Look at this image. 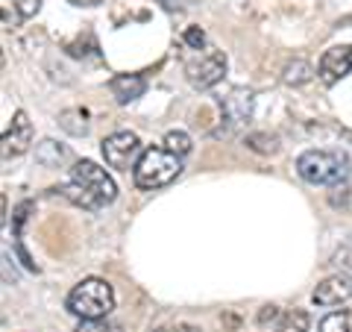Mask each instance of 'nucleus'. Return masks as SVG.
Wrapping results in <instances>:
<instances>
[{
	"label": "nucleus",
	"instance_id": "nucleus-1",
	"mask_svg": "<svg viewBox=\"0 0 352 332\" xmlns=\"http://www.w3.org/2000/svg\"><path fill=\"white\" fill-rule=\"evenodd\" d=\"M296 174L311 185H346L352 176V159L344 150H305L296 159Z\"/></svg>",
	"mask_w": 352,
	"mask_h": 332
},
{
	"label": "nucleus",
	"instance_id": "nucleus-2",
	"mask_svg": "<svg viewBox=\"0 0 352 332\" xmlns=\"http://www.w3.org/2000/svg\"><path fill=\"white\" fill-rule=\"evenodd\" d=\"M112 309H115V291L100 276H88V280L76 282L68 294V312L80 320H103L112 315Z\"/></svg>",
	"mask_w": 352,
	"mask_h": 332
},
{
	"label": "nucleus",
	"instance_id": "nucleus-3",
	"mask_svg": "<svg viewBox=\"0 0 352 332\" xmlns=\"http://www.w3.org/2000/svg\"><path fill=\"white\" fill-rule=\"evenodd\" d=\"M179 174H182L179 156H173V153L164 150V147H147L144 153H141L138 165L132 168V180H135L138 188L153 191V188L170 185Z\"/></svg>",
	"mask_w": 352,
	"mask_h": 332
},
{
	"label": "nucleus",
	"instance_id": "nucleus-4",
	"mask_svg": "<svg viewBox=\"0 0 352 332\" xmlns=\"http://www.w3.org/2000/svg\"><path fill=\"white\" fill-rule=\"evenodd\" d=\"M100 150H103V159H106L109 168H118V171L135 168L138 159H141V153H144L138 136H135V132H129V129H120V132L106 136L100 141Z\"/></svg>",
	"mask_w": 352,
	"mask_h": 332
},
{
	"label": "nucleus",
	"instance_id": "nucleus-5",
	"mask_svg": "<svg viewBox=\"0 0 352 332\" xmlns=\"http://www.w3.org/2000/svg\"><path fill=\"white\" fill-rule=\"evenodd\" d=\"M71 183L88 188V191H91L103 206H106V203H112L115 197H118V185H115V180L106 174V168L94 165L91 159H82V162H76V165H74V168H71Z\"/></svg>",
	"mask_w": 352,
	"mask_h": 332
},
{
	"label": "nucleus",
	"instance_id": "nucleus-6",
	"mask_svg": "<svg viewBox=\"0 0 352 332\" xmlns=\"http://www.w3.org/2000/svg\"><path fill=\"white\" fill-rule=\"evenodd\" d=\"M185 74H188V83L194 88H200V92H206V88L217 85L220 80H223L226 74V56L220 50H208L206 56L194 59L185 65Z\"/></svg>",
	"mask_w": 352,
	"mask_h": 332
},
{
	"label": "nucleus",
	"instance_id": "nucleus-7",
	"mask_svg": "<svg viewBox=\"0 0 352 332\" xmlns=\"http://www.w3.org/2000/svg\"><path fill=\"white\" fill-rule=\"evenodd\" d=\"M346 74H352V44H338V48H329L320 65H317V76L326 85H335L338 80H344Z\"/></svg>",
	"mask_w": 352,
	"mask_h": 332
},
{
	"label": "nucleus",
	"instance_id": "nucleus-8",
	"mask_svg": "<svg viewBox=\"0 0 352 332\" xmlns=\"http://www.w3.org/2000/svg\"><path fill=\"white\" fill-rule=\"evenodd\" d=\"M32 145V124L24 109H18L12 115V124L6 127L3 132V159L9 156H21V153H27Z\"/></svg>",
	"mask_w": 352,
	"mask_h": 332
},
{
	"label": "nucleus",
	"instance_id": "nucleus-9",
	"mask_svg": "<svg viewBox=\"0 0 352 332\" xmlns=\"http://www.w3.org/2000/svg\"><path fill=\"white\" fill-rule=\"evenodd\" d=\"M349 297H352V280L344 273H335V276H326V280L317 285L311 300L317 306H340V303H346Z\"/></svg>",
	"mask_w": 352,
	"mask_h": 332
},
{
	"label": "nucleus",
	"instance_id": "nucleus-10",
	"mask_svg": "<svg viewBox=\"0 0 352 332\" xmlns=\"http://www.w3.org/2000/svg\"><path fill=\"white\" fill-rule=\"evenodd\" d=\"M252 103H256L252 92H247V88H232L226 101L220 103V109H223V118L235 127V124H244V121L252 115Z\"/></svg>",
	"mask_w": 352,
	"mask_h": 332
},
{
	"label": "nucleus",
	"instance_id": "nucleus-11",
	"mask_svg": "<svg viewBox=\"0 0 352 332\" xmlns=\"http://www.w3.org/2000/svg\"><path fill=\"white\" fill-rule=\"evenodd\" d=\"M109 88H112L115 101H118L120 106H126V103L138 101V97L147 92V80H144L141 74H118V76H112Z\"/></svg>",
	"mask_w": 352,
	"mask_h": 332
},
{
	"label": "nucleus",
	"instance_id": "nucleus-12",
	"mask_svg": "<svg viewBox=\"0 0 352 332\" xmlns=\"http://www.w3.org/2000/svg\"><path fill=\"white\" fill-rule=\"evenodd\" d=\"M65 159H68V150H65L59 141H53V138H44L41 145L36 147V162L44 165V168H59Z\"/></svg>",
	"mask_w": 352,
	"mask_h": 332
},
{
	"label": "nucleus",
	"instance_id": "nucleus-13",
	"mask_svg": "<svg viewBox=\"0 0 352 332\" xmlns=\"http://www.w3.org/2000/svg\"><path fill=\"white\" fill-rule=\"evenodd\" d=\"M62 194L68 197V200L74 203V206H80V209H85V212H97V209H103V203L97 200V197L88 191V188H82V185H76V183H68L62 188Z\"/></svg>",
	"mask_w": 352,
	"mask_h": 332
},
{
	"label": "nucleus",
	"instance_id": "nucleus-14",
	"mask_svg": "<svg viewBox=\"0 0 352 332\" xmlns=\"http://www.w3.org/2000/svg\"><path fill=\"white\" fill-rule=\"evenodd\" d=\"M311 76H314V68L305 59H291L282 68V83L285 85H305Z\"/></svg>",
	"mask_w": 352,
	"mask_h": 332
},
{
	"label": "nucleus",
	"instance_id": "nucleus-15",
	"mask_svg": "<svg viewBox=\"0 0 352 332\" xmlns=\"http://www.w3.org/2000/svg\"><path fill=\"white\" fill-rule=\"evenodd\" d=\"M59 127L71 136H85L88 132V112L85 109H65L59 115Z\"/></svg>",
	"mask_w": 352,
	"mask_h": 332
},
{
	"label": "nucleus",
	"instance_id": "nucleus-16",
	"mask_svg": "<svg viewBox=\"0 0 352 332\" xmlns=\"http://www.w3.org/2000/svg\"><path fill=\"white\" fill-rule=\"evenodd\" d=\"M308 326H311L308 312H302V309H288V312H282L276 332H308Z\"/></svg>",
	"mask_w": 352,
	"mask_h": 332
},
{
	"label": "nucleus",
	"instance_id": "nucleus-17",
	"mask_svg": "<svg viewBox=\"0 0 352 332\" xmlns=\"http://www.w3.org/2000/svg\"><path fill=\"white\" fill-rule=\"evenodd\" d=\"M244 145L250 150L261 153V156H273V153L279 150V138L276 136H267V132H250V136L244 138Z\"/></svg>",
	"mask_w": 352,
	"mask_h": 332
},
{
	"label": "nucleus",
	"instance_id": "nucleus-18",
	"mask_svg": "<svg viewBox=\"0 0 352 332\" xmlns=\"http://www.w3.org/2000/svg\"><path fill=\"white\" fill-rule=\"evenodd\" d=\"M191 136H188V132H182V129H170L168 132V136H164V150H170L173 153V156H188V153H191Z\"/></svg>",
	"mask_w": 352,
	"mask_h": 332
},
{
	"label": "nucleus",
	"instance_id": "nucleus-19",
	"mask_svg": "<svg viewBox=\"0 0 352 332\" xmlns=\"http://www.w3.org/2000/svg\"><path fill=\"white\" fill-rule=\"evenodd\" d=\"M349 315L346 312H332L320 320V332H349Z\"/></svg>",
	"mask_w": 352,
	"mask_h": 332
},
{
	"label": "nucleus",
	"instance_id": "nucleus-20",
	"mask_svg": "<svg viewBox=\"0 0 352 332\" xmlns=\"http://www.w3.org/2000/svg\"><path fill=\"white\" fill-rule=\"evenodd\" d=\"M329 203L335 209H344V212H352V188L349 185H338L332 194H329Z\"/></svg>",
	"mask_w": 352,
	"mask_h": 332
},
{
	"label": "nucleus",
	"instance_id": "nucleus-21",
	"mask_svg": "<svg viewBox=\"0 0 352 332\" xmlns=\"http://www.w3.org/2000/svg\"><path fill=\"white\" fill-rule=\"evenodd\" d=\"M76 332H120V326L103 318V320H82V324L76 326Z\"/></svg>",
	"mask_w": 352,
	"mask_h": 332
},
{
	"label": "nucleus",
	"instance_id": "nucleus-22",
	"mask_svg": "<svg viewBox=\"0 0 352 332\" xmlns=\"http://www.w3.org/2000/svg\"><path fill=\"white\" fill-rule=\"evenodd\" d=\"M30 212H32V200L18 203V209H15V218H12V232H15V238L21 236V227H24V220L30 218Z\"/></svg>",
	"mask_w": 352,
	"mask_h": 332
},
{
	"label": "nucleus",
	"instance_id": "nucleus-23",
	"mask_svg": "<svg viewBox=\"0 0 352 332\" xmlns=\"http://www.w3.org/2000/svg\"><path fill=\"white\" fill-rule=\"evenodd\" d=\"M182 39H185V44H188V48H194V50H203V48H206V32H203L200 27H188Z\"/></svg>",
	"mask_w": 352,
	"mask_h": 332
},
{
	"label": "nucleus",
	"instance_id": "nucleus-24",
	"mask_svg": "<svg viewBox=\"0 0 352 332\" xmlns=\"http://www.w3.org/2000/svg\"><path fill=\"white\" fill-rule=\"evenodd\" d=\"M15 9L21 18H32L41 9V0H15Z\"/></svg>",
	"mask_w": 352,
	"mask_h": 332
},
{
	"label": "nucleus",
	"instance_id": "nucleus-25",
	"mask_svg": "<svg viewBox=\"0 0 352 332\" xmlns=\"http://www.w3.org/2000/svg\"><path fill=\"white\" fill-rule=\"evenodd\" d=\"M282 318V312H279V306H261V312H258V324L261 326H267V324H273V320H279Z\"/></svg>",
	"mask_w": 352,
	"mask_h": 332
},
{
	"label": "nucleus",
	"instance_id": "nucleus-26",
	"mask_svg": "<svg viewBox=\"0 0 352 332\" xmlns=\"http://www.w3.org/2000/svg\"><path fill=\"white\" fill-rule=\"evenodd\" d=\"M335 262H338V264H344L346 271H352V247H344V250H340L338 256H335Z\"/></svg>",
	"mask_w": 352,
	"mask_h": 332
},
{
	"label": "nucleus",
	"instance_id": "nucleus-27",
	"mask_svg": "<svg viewBox=\"0 0 352 332\" xmlns=\"http://www.w3.org/2000/svg\"><path fill=\"white\" fill-rule=\"evenodd\" d=\"M68 3H74V6H97L100 0H68Z\"/></svg>",
	"mask_w": 352,
	"mask_h": 332
},
{
	"label": "nucleus",
	"instance_id": "nucleus-28",
	"mask_svg": "<svg viewBox=\"0 0 352 332\" xmlns=\"http://www.w3.org/2000/svg\"><path fill=\"white\" fill-rule=\"evenodd\" d=\"M156 332H173V329H156Z\"/></svg>",
	"mask_w": 352,
	"mask_h": 332
}]
</instances>
